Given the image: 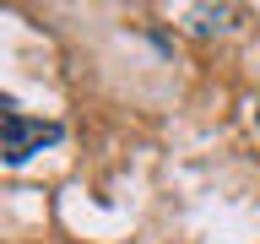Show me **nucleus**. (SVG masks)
<instances>
[{
	"label": "nucleus",
	"instance_id": "1",
	"mask_svg": "<svg viewBox=\"0 0 260 244\" xmlns=\"http://www.w3.org/2000/svg\"><path fill=\"white\" fill-rule=\"evenodd\" d=\"M65 141V125L60 119H27V114H6L0 119V158L22 168L32 152H44V146H60Z\"/></svg>",
	"mask_w": 260,
	"mask_h": 244
},
{
	"label": "nucleus",
	"instance_id": "2",
	"mask_svg": "<svg viewBox=\"0 0 260 244\" xmlns=\"http://www.w3.org/2000/svg\"><path fill=\"white\" fill-rule=\"evenodd\" d=\"M233 16H239V6H195L190 33H195V38H217V33L233 27Z\"/></svg>",
	"mask_w": 260,
	"mask_h": 244
},
{
	"label": "nucleus",
	"instance_id": "3",
	"mask_svg": "<svg viewBox=\"0 0 260 244\" xmlns=\"http://www.w3.org/2000/svg\"><path fill=\"white\" fill-rule=\"evenodd\" d=\"M255 130H260V109H255Z\"/></svg>",
	"mask_w": 260,
	"mask_h": 244
}]
</instances>
